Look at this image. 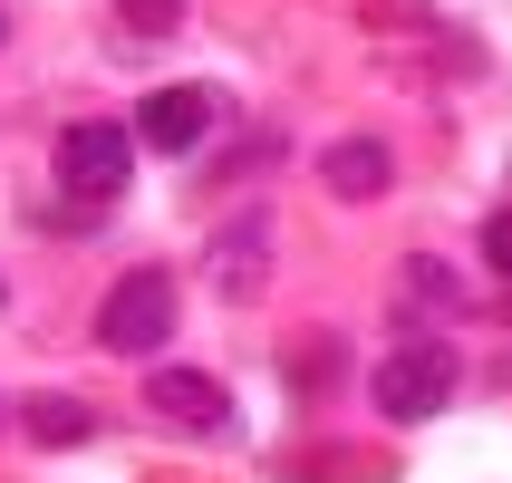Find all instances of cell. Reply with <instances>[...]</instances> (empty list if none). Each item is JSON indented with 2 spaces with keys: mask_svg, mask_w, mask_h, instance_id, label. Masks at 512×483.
<instances>
[{
  "mask_svg": "<svg viewBox=\"0 0 512 483\" xmlns=\"http://www.w3.org/2000/svg\"><path fill=\"white\" fill-rule=\"evenodd\" d=\"M368 397L377 416H397V426H426V416H445V397H455V348L445 339H406L387 348L368 368Z\"/></svg>",
  "mask_w": 512,
  "mask_h": 483,
  "instance_id": "obj_1",
  "label": "cell"
},
{
  "mask_svg": "<svg viewBox=\"0 0 512 483\" xmlns=\"http://www.w3.org/2000/svg\"><path fill=\"white\" fill-rule=\"evenodd\" d=\"M174 329V271H126V281L107 290V310H97V348H116V358H155Z\"/></svg>",
  "mask_w": 512,
  "mask_h": 483,
  "instance_id": "obj_2",
  "label": "cell"
},
{
  "mask_svg": "<svg viewBox=\"0 0 512 483\" xmlns=\"http://www.w3.org/2000/svg\"><path fill=\"white\" fill-rule=\"evenodd\" d=\"M126 174H136V126H107V116H87L58 136V184L78 203H116L126 194Z\"/></svg>",
  "mask_w": 512,
  "mask_h": 483,
  "instance_id": "obj_3",
  "label": "cell"
},
{
  "mask_svg": "<svg viewBox=\"0 0 512 483\" xmlns=\"http://www.w3.org/2000/svg\"><path fill=\"white\" fill-rule=\"evenodd\" d=\"M145 416H165L184 435H232V387H213L203 368H155L145 377Z\"/></svg>",
  "mask_w": 512,
  "mask_h": 483,
  "instance_id": "obj_4",
  "label": "cell"
},
{
  "mask_svg": "<svg viewBox=\"0 0 512 483\" xmlns=\"http://www.w3.org/2000/svg\"><path fill=\"white\" fill-rule=\"evenodd\" d=\"M203 126H213V97H203V87H155L136 107V145L145 155H194Z\"/></svg>",
  "mask_w": 512,
  "mask_h": 483,
  "instance_id": "obj_5",
  "label": "cell"
},
{
  "mask_svg": "<svg viewBox=\"0 0 512 483\" xmlns=\"http://www.w3.org/2000/svg\"><path fill=\"white\" fill-rule=\"evenodd\" d=\"M319 174H329V194L368 203V194H387V145L377 136H339L329 155H319Z\"/></svg>",
  "mask_w": 512,
  "mask_h": 483,
  "instance_id": "obj_6",
  "label": "cell"
},
{
  "mask_svg": "<svg viewBox=\"0 0 512 483\" xmlns=\"http://www.w3.org/2000/svg\"><path fill=\"white\" fill-rule=\"evenodd\" d=\"M29 435H39V445H87V435H97V416H87V406H68V397H39V406H29Z\"/></svg>",
  "mask_w": 512,
  "mask_h": 483,
  "instance_id": "obj_7",
  "label": "cell"
},
{
  "mask_svg": "<svg viewBox=\"0 0 512 483\" xmlns=\"http://www.w3.org/2000/svg\"><path fill=\"white\" fill-rule=\"evenodd\" d=\"M484 261L512 281V203H503V213H484Z\"/></svg>",
  "mask_w": 512,
  "mask_h": 483,
  "instance_id": "obj_8",
  "label": "cell"
},
{
  "mask_svg": "<svg viewBox=\"0 0 512 483\" xmlns=\"http://www.w3.org/2000/svg\"><path fill=\"white\" fill-rule=\"evenodd\" d=\"M126 20H136V29H174V20H184V0H126Z\"/></svg>",
  "mask_w": 512,
  "mask_h": 483,
  "instance_id": "obj_9",
  "label": "cell"
}]
</instances>
